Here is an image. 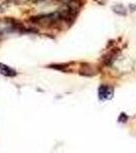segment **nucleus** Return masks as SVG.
<instances>
[{"mask_svg":"<svg viewBox=\"0 0 136 153\" xmlns=\"http://www.w3.org/2000/svg\"><path fill=\"white\" fill-rule=\"evenodd\" d=\"M113 96V89L109 86H101L99 89V97L102 100L109 99Z\"/></svg>","mask_w":136,"mask_h":153,"instance_id":"f257e3e1","label":"nucleus"},{"mask_svg":"<svg viewBox=\"0 0 136 153\" xmlns=\"http://www.w3.org/2000/svg\"><path fill=\"white\" fill-rule=\"evenodd\" d=\"M0 74L5 76H15L16 71L13 68H9L8 65H3V63H0Z\"/></svg>","mask_w":136,"mask_h":153,"instance_id":"f03ea898","label":"nucleus"}]
</instances>
